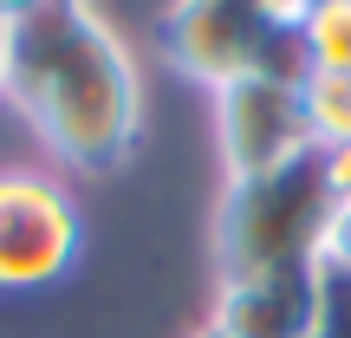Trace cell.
I'll list each match as a JSON object with an SVG mask.
<instances>
[{
    "instance_id": "30bf717a",
    "label": "cell",
    "mask_w": 351,
    "mask_h": 338,
    "mask_svg": "<svg viewBox=\"0 0 351 338\" xmlns=\"http://www.w3.org/2000/svg\"><path fill=\"white\" fill-rule=\"evenodd\" d=\"M319 267H339V274H351V202H332L326 241H319Z\"/></svg>"
},
{
    "instance_id": "52a82bcc",
    "label": "cell",
    "mask_w": 351,
    "mask_h": 338,
    "mask_svg": "<svg viewBox=\"0 0 351 338\" xmlns=\"http://www.w3.org/2000/svg\"><path fill=\"white\" fill-rule=\"evenodd\" d=\"M300 46L306 72H351V0L300 7Z\"/></svg>"
},
{
    "instance_id": "7c38bea8",
    "label": "cell",
    "mask_w": 351,
    "mask_h": 338,
    "mask_svg": "<svg viewBox=\"0 0 351 338\" xmlns=\"http://www.w3.org/2000/svg\"><path fill=\"white\" fill-rule=\"evenodd\" d=\"M7 39H13V7H0V85H7Z\"/></svg>"
},
{
    "instance_id": "ba28073f",
    "label": "cell",
    "mask_w": 351,
    "mask_h": 338,
    "mask_svg": "<svg viewBox=\"0 0 351 338\" xmlns=\"http://www.w3.org/2000/svg\"><path fill=\"white\" fill-rule=\"evenodd\" d=\"M306 117H313V143H351V72H306Z\"/></svg>"
},
{
    "instance_id": "9c48e42d",
    "label": "cell",
    "mask_w": 351,
    "mask_h": 338,
    "mask_svg": "<svg viewBox=\"0 0 351 338\" xmlns=\"http://www.w3.org/2000/svg\"><path fill=\"white\" fill-rule=\"evenodd\" d=\"M313 338H351V274L319 267V326Z\"/></svg>"
},
{
    "instance_id": "277c9868",
    "label": "cell",
    "mask_w": 351,
    "mask_h": 338,
    "mask_svg": "<svg viewBox=\"0 0 351 338\" xmlns=\"http://www.w3.org/2000/svg\"><path fill=\"white\" fill-rule=\"evenodd\" d=\"M78 241V208L72 189L46 169H0V287L7 293H33L72 267Z\"/></svg>"
},
{
    "instance_id": "7a4b0ae2",
    "label": "cell",
    "mask_w": 351,
    "mask_h": 338,
    "mask_svg": "<svg viewBox=\"0 0 351 338\" xmlns=\"http://www.w3.org/2000/svg\"><path fill=\"white\" fill-rule=\"evenodd\" d=\"M332 221V182L319 169V150L267 176L228 182L215 215V254L221 274H261V267H319V241Z\"/></svg>"
},
{
    "instance_id": "8fae6325",
    "label": "cell",
    "mask_w": 351,
    "mask_h": 338,
    "mask_svg": "<svg viewBox=\"0 0 351 338\" xmlns=\"http://www.w3.org/2000/svg\"><path fill=\"white\" fill-rule=\"evenodd\" d=\"M319 169L332 182V202H351V143H319Z\"/></svg>"
},
{
    "instance_id": "6da1fadb",
    "label": "cell",
    "mask_w": 351,
    "mask_h": 338,
    "mask_svg": "<svg viewBox=\"0 0 351 338\" xmlns=\"http://www.w3.org/2000/svg\"><path fill=\"white\" fill-rule=\"evenodd\" d=\"M0 98L78 176H111L137 150V130H143L137 59L117 39V26L98 7H78V0L13 7Z\"/></svg>"
},
{
    "instance_id": "8992f818",
    "label": "cell",
    "mask_w": 351,
    "mask_h": 338,
    "mask_svg": "<svg viewBox=\"0 0 351 338\" xmlns=\"http://www.w3.org/2000/svg\"><path fill=\"white\" fill-rule=\"evenodd\" d=\"M208 326L228 332V338H313V326H319V267L221 274Z\"/></svg>"
},
{
    "instance_id": "4fadbf2b",
    "label": "cell",
    "mask_w": 351,
    "mask_h": 338,
    "mask_svg": "<svg viewBox=\"0 0 351 338\" xmlns=\"http://www.w3.org/2000/svg\"><path fill=\"white\" fill-rule=\"evenodd\" d=\"M189 338H228V332H215V326H195V332H189Z\"/></svg>"
},
{
    "instance_id": "5b68a950",
    "label": "cell",
    "mask_w": 351,
    "mask_h": 338,
    "mask_svg": "<svg viewBox=\"0 0 351 338\" xmlns=\"http://www.w3.org/2000/svg\"><path fill=\"white\" fill-rule=\"evenodd\" d=\"M215 137H221L228 182L267 176V169L293 163V156L319 150L300 78H241V85L215 91Z\"/></svg>"
},
{
    "instance_id": "3957f363",
    "label": "cell",
    "mask_w": 351,
    "mask_h": 338,
    "mask_svg": "<svg viewBox=\"0 0 351 338\" xmlns=\"http://www.w3.org/2000/svg\"><path fill=\"white\" fill-rule=\"evenodd\" d=\"M163 52L182 78L228 91L241 78H306L300 7L267 0H182L163 13Z\"/></svg>"
}]
</instances>
